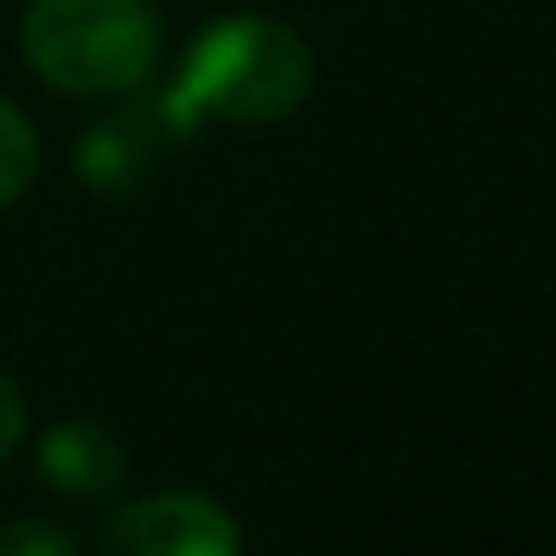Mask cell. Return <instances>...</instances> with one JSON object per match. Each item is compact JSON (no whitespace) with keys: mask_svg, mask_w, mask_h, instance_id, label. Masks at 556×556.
Instances as JSON below:
<instances>
[{"mask_svg":"<svg viewBox=\"0 0 556 556\" xmlns=\"http://www.w3.org/2000/svg\"><path fill=\"white\" fill-rule=\"evenodd\" d=\"M150 0H37L25 13V61L66 97H126L156 66Z\"/></svg>","mask_w":556,"mask_h":556,"instance_id":"obj_2","label":"cell"},{"mask_svg":"<svg viewBox=\"0 0 556 556\" xmlns=\"http://www.w3.org/2000/svg\"><path fill=\"white\" fill-rule=\"evenodd\" d=\"M37 467L66 503H97V496H114L126 479V448L109 425L97 419H66L42 437Z\"/></svg>","mask_w":556,"mask_h":556,"instance_id":"obj_4","label":"cell"},{"mask_svg":"<svg viewBox=\"0 0 556 556\" xmlns=\"http://www.w3.org/2000/svg\"><path fill=\"white\" fill-rule=\"evenodd\" d=\"M0 556H78V544L66 527H49V520H13L0 527Z\"/></svg>","mask_w":556,"mask_h":556,"instance_id":"obj_7","label":"cell"},{"mask_svg":"<svg viewBox=\"0 0 556 556\" xmlns=\"http://www.w3.org/2000/svg\"><path fill=\"white\" fill-rule=\"evenodd\" d=\"M312 97V49L276 18H222L192 42L174 90L162 97L168 132H204L216 121H281Z\"/></svg>","mask_w":556,"mask_h":556,"instance_id":"obj_1","label":"cell"},{"mask_svg":"<svg viewBox=\"0 0 556 556\" xmlns=\"http://www.w3.org/2000/svg\"><path fill=\"white\" fill-rule=\"evenodd\" d=\"M144 168H150V132L126 144V121L90 132L85 150H78V174H85L90 186H102V192H126V186H138Z\"/></svg>","mask_w":556,"mask_h":556,"instance_id":"obj_5","label":"cell"},{"mask_svg":"<svg viewBox=\"0 0 556 556\" xmlns=\"http://www.w3.org/2000/svg\"><path fill=\"white\" fill-rule=\"evenodd\" d=\"M30 174H37V132L13 102L0 97V210L25 192Z\"/></svg>","mask_w":556,"mask_h":556,"instance_id":"obj_6","label":"cell"},{"mask_svg":"<svg viewBox=\"0 0 556 556\" xmlns=\"http://www.w3.org/2000/svg\"><path fill=\"white\" fill-rule=\"evenodd\" d=\"M25 443V395H18L13 377H0V460Z\"/></svg>","mask_w":556,"mask_h":556,"instance_id":"obj_8","label":"cell"},{"mask_svg":"<svg viewBox=\"0 0 556 556\" xmlns=\"http://www.w3.org/2000/svg\"><path fill=\"white\" fill-rule=\"evenodd\" d=\"M102 556H240V527L210 496L162 491L109 520Z\"/></svg>","mask_w":556,"mask_h":556,"instance_id":"obj_3","label":"cell"}]
</instances>
